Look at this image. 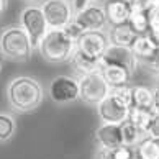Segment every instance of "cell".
Returning a JSON list of instances; mask_svg holds the SVG:
<instances>
[{
    "label": "cell",
    "instance_id": "1",
    "mask_svg": "<svg viewBox=\"0 0 159 159\" xmlns=\"http://www.w3.org/2000/svg\"><path fill=\"white\" fill-rule=\"evenodd\" d=\"M7 100L10 107L20 113L36 110L43 102V87L28 75H18L7 87Z\"/></svg>",
    "mask_w": 159,
    "mask_h": 159
},
{
    "label": "cell",
    "instance_id": "2",
    "mask_svg": "<svg viewBox=\"0 0 159 159\" xmlns=\"http://www.w3.org/2000/svg\"><path fill=\"white\" fill-rule=\"evenodd\" d=\"M75 49L77 43L70 39L64 30H51V28L38 46L41 57L49 64H62L70 61Z\"/></svg>",
    "mask_w": 159,
    "mask_h": 159
},
{
    "label": "cell",
    "instance_id": "3",
    "mask_svg": "<svg viewBox=\"0 0 159 159\" xmlns=\"http://www.w3.org/2000/svg\"><path fill=\"white\" fill-rule=\"evenodd\" d=\"M33 44L30 36L20 25L5 26L0 31V52L11 61H28L33 54Z\"/></svg>",
    "mask_w": 159,
    "mask_h": 159
},
{
    "label": "cell",
    "instance_id": "4",
    "mask_svg": "<svg viewBox=\"0 0 159 159\" xmlns=\"http://www.w3.org/2000/svg\"><path fill=\"white\" fill-rule=\"evenodd\" d=\"M20 26L26 31V34L31 39V44L34 49H38L41 39L49 31V25L46 21L44 11L38 5H28L20 13Z\"/></svg>",
    "mask_w": 159,
    "mask_h": 159
},
{
    "label": "cell",
    "instance_id": "5",
    "mask_svg": "<svg viewBox=\"0 0 159 159\" xmlns=\"http://www.w3.org/2000/svg\"><path fill=\"white\" fill-rule=\"evenodd\" d=\"M79 89H80V100L89 105H98L110 93V85L102 75V70L82 75L79 80Z\"/></svg>",
    "mask_w": 159,
    "mask_h": 159
},
{
    "label": "cell",
    "instance_id": "6",
    "mask_svg": "<svg viewBox=\"0 0 159 159\" xmlns=\"http://www.w3.org/2000/svg\"><path fill=\"white\" fill-rule=\"evenodd\" d=\"M51 30H62L74 20V7L67 0H44L41 5Z\"/></svg>",
    "mask_w": 159,
    "mask_h": 159
},
{
    "label": "cell",
    "instance_id": "7",
    "mask_svg": "<svg viewBox=\"0 0 159 159\" xmlns=\"http://www.w3.org/2000/svg\"><path fill=\"white\" fill-rule=\"evenodd\" d=\"M110 46L108 33L105 31H84L82 36L77 39V49L84 54L93 57V59H102L105 51Z\"/></svg>",
    "mask_w": 159,
    "mask_h": 159
},
{
    "label": "cell",
    "instance_id": "8",
    "mask_svg": "<svg viewBox=\"0 0 159 159\" xmlns=\"http://www.w3.org/2000/svg\"><path fill=\"white\" fill-rule=\"evenodd\" d=\"M49 95L56 103H70L80 98L79 80H75L67 75H59L52 79L49 85Z\"/></svg>",
    "mask_w": 159,
    "mask_h": 159
},
{
    "label": "cell",
    "instance_id": "9",
    "mask_svg": "<svg viewBox=\"0 0 159 159\" xmlns=\"http://www.w3.org/2000/svg\"><path fill=\"white\" fill-rule=\"evenodd\" d=\"M102 66H118V67H125L129 70L131 74H134V70L138 69V57L134 56V52L131 48H123V46H115L110 44L108 49L105 51V54L102 56Z\"/></svg>",
    "mask_w": 159,
    "mask_h": 159
},
{
    "label": "cell",
    "instance_id": "10",
    "mask_svg": "<svg viewBox=\"0 0 159 159\" xmlns=\"http://www.w3.org/2000/svg\"><path fill=\"white\" fill-rule=\"evenodd\" d=\"M74 21L82 28L84 31H103V28L108 25L105 8L93 3L85 7L84 10L77 11L74 15Z\"/></svg>",
    "mask_w": 159,
    "mask_h": 159
},
{
    "label": "cell",
    "instance_id": "11",
    "mask_svg": "<svg viewBox=\"0 0 159 159\" xmlns=\"http://www.w3.org/2000/svg\"><path fill=\"white\" fill-rule=\"evenodd\" d=\"M129 110L125 107L123 103H120L116 98H113L108 93V97L102 100L98 105H97V111H98V116L102 123H115V125H121L125 123L129 116Z\"/></svg>",
    "mask_w": 159,
    "mask_h": 159
},
{
    "label": "cell",
    "instance_id": "12",
    "mask_svg": "<svg viewBox=\"0 0 159 159\" xmlns=\"http://www.w3.org/2000/svg\"><path fill=\"white\" fill-rule=\"evenodd\" d=\"M95 139L100 148L105 149H116L123 146V136H121V125L115 123H102L97 131H95Z\"/></svg>",
    "mask_w": 159,
    "mask_h": 159
},
{
    "label": "cell",
    "instance_id": "13",
    "mask_svg": "<svg viewBox=\"0 0 159 159\" xmlns=\"http://www.w3.org/2000/svg\"><path fill=\"white\" fill-rule=\"evenodd\" d=\"M103 8H105L108 25H111V26L126 25L129 16H131V11H133L129 0H107Z\"/></svg>",
    "mask_w": 159,
    "mask_h": 159
},
{
    "label": "cell",
    "instance_id": "14",
    "mask_svg": "<svg viewBox=\"0 0 159 159\" xmlns=\"http://www.w3.org/2000/svg\"><path fill=\"white\" fill-rule=\"evenodd\" d=\"M108 38H110V44L123 46V48H131L133 43L138 38V34L134 33L131 30V26L126 23V25L111 26L110 28V33H108Z\"/></svg>",
    "mask_w": 159,
    "mask_h": 159
},
{
    "label": "cell",
    "instance_id": "15",
    "mask_svg": "<svg viewBox=\"0 0 159 159\" xmlns=\"http://www.w3.org/2000/svg\"><path fill=\"white\" fill-rule=\"evenodd\" d=\"M131 51L134 52V56L138 57L139 62H143L146 59H149L159 51V46L154 43L149 34H141V36L136 38V41L131 46Z\"/></svg>",
    "mask_w": 159,
    "mask_h": 159
},
{
    "label": "cell",
    "instance_id": "16",
    "mask_svg": "<svg viewBox=\"0 0 159 159\" xmlns=\"http://www.w3.org/2000/svg\"><path fill=\"white\" fill-rule=\"evenodd\" d=\"M102 75L107 80V84L111 87H121V85H128L129 79H131V72L126 70L125 67H118V66H102Z\"/></svg>",
    "mask_w": 159,
    "mask_h": 159
},
{
    "label": "cell",
    "instance_id": "17",
    "mask_svg": "<svg viewBox=\"0 0 159 159\" xmlns=\"http://www.w3.org/2000/svg\"><path fill=\"white\" fill-rule=\"evenodd\" d=\"M70 61H72L75 70L80 72L82 75L102 70V62H100V59H93V57L84 54V52L79 51V49H75V52H74V56H72Z\"/></svg>",
    "mask_w": 159,
    "mask_h": 159
},
{
    "label": "cell",
    "instance_id": "18",
    "mask_svg": "<svg viewBox=\"0 0 159 159\" xmlns=\"http://www.w3.org/2000/svg\"><path fill=\"white\" fill-rule=\"evenodd\" d=\"M121 136H123V144L125 146L136 148L148 134H146L144 131H141L139 128H136L131 121L126 120L125 123H121Z\"/></svg>",
    "mask_w": 159,
    "mask_h": 159
},
{
    "label": "cell",
    "instance_id": "19",
    "mask_svg": "<svg viewBox=\"0 0 159 159\" xmlns=\"http://www.w3.org/2000/svg\"><path fill=\"white\" fill-rule=\"evenodd\" d=\"M154 113L152 110H148V108H138V107H131L129 110V116H128V121H131L136 128H139L141 131H148V128L151 125V120ZM148 134V133H146Z\"/></svg>",
    "mask_w": 159,
    "mask_h": 159
},
{
    "label": "cell",
    "instance_id": "20",
    "mask_svg": "<svg viewBox=\"0 0 159 159\" xmlns=\"http://www.w3.org/2000/svg\"><path fill=\"white\" fill-rule=\"evenodd\" d=\"M133 107L138 108H152V90L144 85L133 87Z\"/></svg>",
    "mask_w": 159,
    "mask_h": 159
},
{
    "label": "cell",
    "instance_id": "21",
    "mask_svg": "<svg viewBox=\"0 0 159 159\" xmlns=\"http://www.w3.org/2000/svg\"><path fill=\"white\" fill-rule=\"evenodd\" d=\"M128 25L131 26V30L141 36V34L149 33V15L143 13V11H131V16L128 20Z\"/></svg>",
    "mask_w": 159,
    "mask_h": 159
},
{
    "label": "cell",
    "instance_id": "22",
    "mask_svg": "<svg viewBox=\"0 0 159 159\" xmlns=\"http://www.w3.org/2000/svg\"><path fill=\"white\" fill-rule=\"evenodd\" d=\"M136 148L141 159H159V139L146 136Z\"/></svg>",
    "mask_w": 159,
    "mask_h": 159
},
{
    "label": "cell",
    "instance_id": "23",
    "mask_svg": "<svg viewBox=\"0 0 159 159\" xmlns=\"http://www.w3.org/2000/svg\"><path fill=\"white\" fill-rule=\"evenodd\" d=\"M15 120L7 113H0V143H7L15 134Z\"/></svg>",
    "mask_w": 159,
    "mask_h": 159
},
{
    "label": "cell",
    "instance_id": "24",
    "mask_svg": "<svg viewBox=\"0 0 159 159\" xmlns=\"http://www.w3.org/2000/svg\"><path fill=\"white\" fill-rule=\"evenodd\" d=\"M110 95L113 98H116L120 103H123L125 107H128V108L133 107V87H128V85L111 87Z\"/></svg>",
    "mask_w": 159,
    "mask_h": 159
},
{
    "label": "cell",
    "instance_id": "25",
    "mask_svg": "<svg viewBox=\"0 0 159 159\" xmlns=\"http://www.w3.org/2000/svg\"><path fill=\"white\" fill-rule=\"evenodd\" d=\"M156 7H159V0H131V10L151 13Z\"/></svg>",
    "mask_w": 159,
    "mask_h": 159
},
{
    "label": "cell",
    "instance_id": "26",
    "mask_svg": "<svg viewBox=\"0 0 159 159\" xmlns=\"http://www.w3.org/2000/svg\"><path fill=\"white\" fill-rule=\"evenodd\" d=\"M148 34L159 46V7H156L149 13V33Z\"/></svg>",
    "mask_w": 159,
    "mask_h": 159
},
{
    "label": "cell",
    "instance_id": "27",
    "mask_svg": "<svg viewBox=\"0 0 159 159\" xmlns=\"http://www.w3.org/2000/svg\"><path fill=\"white\" fill-rule=\"evenodd\" d=\"M62 30H64V33H66L70 39H74L75 43H77V39L82 36V33H84V30H82V28H80V26H79L74 20L70 21L66 28H62Z\"/></svg>",
    "mask_w": 159,
    "mask_h": 159
},
{
    "label": "cell",
    "instance_id": "28",
    "mask_svg": "<svg viewBox=\"0 0 159 159\" xmlns=\"http://www.w3.org/2000/svg\"><path fill=\"white\" fill-rule=\"evenodd\" d=\"M148 136L149 138H154V139H159V115H154L151 120V125L148 128Z\"/></svg>",
    "mask_w": 159,
    "mask_h": 159
},
{
    "label": "cell",
    "instance_id": "29",
    "mask_svg": "<svg viewBox=\"0 0 159 159\" xmlns=\"http://www.w3.org/2000/svg\"><path fill=\"white\" fill-rule=\"evenodd\" d=\"M143 64H144V66L148 67L149 70H152V72L159 74V51H157L152 57H149V59L143 61Z\"/></svg>",
    "mask_w": 159,
    "mask_h": 159
},
{
    "label": "cell",
    "instance_id": "30",
    "mask_svg": "<svg viewBox=\"0 0 159 159\" xmlns=\"http://www.w3.org/2000/svg\"><path fill=\"white\" fill-rule=\"evenodd\" d=\"M97 2H100V0H74V2H72V7H74V11L77 13V11L84 10L85 7L93 5V3H97Z\"/></svg>",
    "mask_w": 159,
    "mask_h": 159
},
{
    "label": "cell",
    "instance_id": "31",
    "mask_svg": "<svg viewBox=\"0 0 159 159\" xmlns=\"http://www.w3.org/2000/svg\"><path fill=\"white\" fill-rule=\"evenodd\" d=\"M152 113L159 115V85L156 89H152Z\"/></svg>",
    "mask_w": 159,
    "mask_h": 159
},
{
    "label": "cell",
    "instance_id": "32",
    "mask_svg": "<svg viewBox=\"0 0 159 159\" xmlns=\"http://www.w3.org/2000/svg\"><path fill=\"white\" fill-rule=\"evenodd\" d=\"M95 159H113V154H111V149H105V148H98Z\"/></svg>",
    "mask_w": 159,
    "mask_h": 159
},
{
    "label": "cell",
    "instance_id": "33",
    "mask_svg": "<svg viewBox=\"0 0 159 159\" xmlns=\"http://www.w3.org/2000/svg\"><path fill=\"white\" fill-rule=\"evenodd\" d=\"M7 7H8V0H0V15L7 10Z\"/></svg>",
    "mask_w": 159,
    "mask_h": 159
},
{
    "label": "cell",
    "instance_id": "34",
    "mask_svg": "<svg viewBox=\"0 0 159 159\" xmlns=\"http://www.w3.org/2000/svg\"><path fill=\"white\" fill-rule=\"evenodd\" d=\"M25 2H30V3H34V2H39V0H25Z\"/></svg>",
    "mask_w": 159,
    "mask_h": 159
},
{
    "label": "cell",
    "instance_id": "35",
    "mask_svg": "<svg viewBox=\"0 0 159 159\" xmlns=\"http://www.w3.org/2000/svg\"><path fill=\"white\" fill-rule=\"evenodd\" d=\"M0 70H2V59H0Z\"/></svg>",
    "mask_w": 159,
    "mask_h": 159
},
{
    "label": "cell",
    "instance_id": "36",
    "mask_svg": "<svg viewBox=\"0 0 159 159\" xmlns=\"http://www.w3.org/2000/svg\"><path fill=\"white\" fill-rule=\"evenodd\" d=\"M67 2H74V0H67Z\"/></svg>",
    "mask_w": 159,
    "mask_h": 159
},
{
    "label": "cell",
    "instance_id": "37",
    "mask_svg": "<svg viewBox=\"0 0 159 159\" xmlns=\"http://www.w3.org/2000/svg\"><path fill=\"white\" fill-rule=\"evenodd\" d=\"M129 2H131V0H129Z\"/></svg>",
    "mask_w": 159,
    "mask_h": 159
},
{
    "label": "cell",
    "instance_id": "38",
    "mask_svg": "<svg viewBox=\"0 0 159 159\" xmlns=\"http://www.w3.org/2000/svg\"><path fill=\"white\" fill-rule=\"evenodd\" d=\"M0 54H2V52H0Z\"/></svg>",
    "mask_w": 159,
    "mask_h": 159
}]
</instances>
